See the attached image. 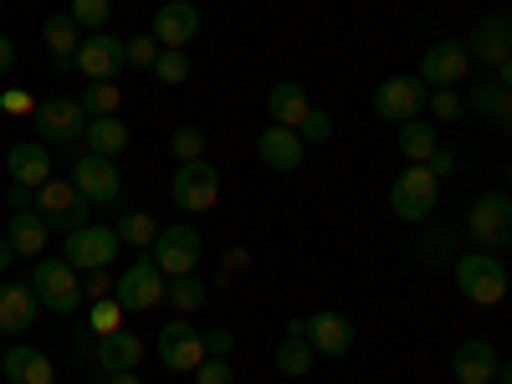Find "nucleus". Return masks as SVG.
Listing matches in <instances>:
<instances>
[{
    "label": "nucleus",
    "mask_w": 512,
    "mask_h": 384,
    "mask_svg": "<svg viewBox=\"0 0 512 384\" xmlns=\"http://www.w3.org/2000/svg\"><path fill=\"white\" fill-rule=\"evenodd\" d=\"M31 292L41 308H52L57 318H72L82 308V272L67 262V256H41L31 272Z\"/></svg>",
    "instance_id": "obj_1"
},
{
    "label": "nucleus",
    "mask_w": 512,
    "mask_h": 384,
    "mask_svg": "<svg viewBox=\"0 0 512 384\" xmlns=\"http://www.w3.org/2000/svg\"><path fill=\"white\" fill-rule=\"evenodd\" d=\"M456 287L466 303H477V308H492L507 297V267H502V256L492 251H461L456 256Z\"/></svg>",
    "instance_id": "obj_2"
},
{
    "label": "nucleus",
    "mask_w": 512,
    "mask_h": 384,
    "mask_svg": "<svg viewBox=\"0 0 512 384\" xmlns=\"http://www.w3.org/2000/svg\"><path fill=\"white\" fill-rule=\"evenodd\" d=\"M466 236L477 241V251H512V195L502 190H487L472 200L466 210Z\"/></svg>",
    "instance_id": "obj_3"
},
{
    "label": "nucleus",
    "mask_w": 512,
    "mask_h": 384,
    "mask_svg": "<svg viewBox=\"0 0 512 384\" xmlns=\"http://www.w3.org/2000/svg\"><path fill=\"white\" fill-rule=\"evenodd\" d=\"M436 200H441V180L425 164H410L405 175L390 185V210H395L400 221H410V226L431 221L436 216Z\"/></svg>",
    "instance_id": "obj_4"
},
{
    "label": "nucleus",
    "mask_w": 512,
    "mask_h": 384,
    "mask_svg": "<svg viewBox=\"0 0 512 384\" xmlns=\"http://www.w3.org/2000/svg\"><path fill=\"white\" fill-rule=\"evenodd\" d=\"M164 287H169V277L159 272L154 256H134V267H123V272H118L113 297H118V308H123V313H149V308L164 303Z\"/></svg>",
    "instance_id": "obj_5"
},
{
    "label": "nucleus",
    "mask_w": 512,
    "mask_h": 384,
    "mask_svg": "<svg viewBox=\"0 0 512 384\" xmlns=\"http://www.w3.org/2000/svg\"><path fill=\"white\" fill-rule=\"evenodd\" d=\"M118 251H123V236H118L113 226H98V221H88L82 231L62 236V256H67V262H72L82 277L113 267V262H118Z\"/></svg>",
    "instance_id": "obj_6"
},
{
    "label": "nucleus",
    "mask_w": 512,
    "mask_h": 384,
    "mask_svg": "<svg viewBox=\"0 0 512 384\" xmlns=\"http://www.w3.org/2000/svg\"><path fill=\"white\" fill-rule=\"evenodd\" d=\"M31 123H36V139L47 144V149L52 144L57 149H72V144H82V134H88V113H82L77 98H47V103H36Z\"/></svg>",
    "instance_id": "obj_7"
},
{
    "label": "nucleus",
    "mask_w": 512,
    "mask_h": 384,
    "mask_svg": "<svg viewBox=\"0 0 512 384\" xmlns=\"http://www.w3.org/2000/svg\"><path fill=\"white\" fill-rule=\"evenodd\" d=\"M169 195H175V205L185 210V216H200V210H216L221 200V175L210 159H185L175 169V185H169Z\"/></svg>",
    "instance_id": "obj_8"
},
{
    "label": "nucleus",
    "mask_w": 512,
    "mask_h": 384,
    "mask_svg": "<svg viewBox=\"0 0 512 384\" xmlns=\"http://www.w3.org/2000/svg\"><path fill=\"white\" fill-rule=\"evenodd\" d=\"M149 256L159 262L164 277H190V272L200 267V256H205V241H200L195 226H159Z\"/></svg>",
    "instance_id": "obj_9"
},
{
    "label": "nucleus",
    "mask_w": 512,
    "mask_h": 384,
    "mask_svg": "<svg viewBox=\"0 0 512 384\" xmlns=\"http://www.w3.org/2000/svg\"><path fill=\"white\" fill-rule=\"evenodd\" d=\"M36 210L52 221V231L72 236V231L88 226V216H93V200H82L72 180H47V185L36 190Z\"/></svg>",
    "instance_id": "obj_10"
},
{
    "label": "nucleus",
    "mask_w": 512,
    "mask_h": 384,
    "mask_svg": "<svg viewBox=\"0 0 512 384\" xmlns=\"http://www.w3.org/2000/svg\"><path fill=\"white\" fill-rule=\"evenodd\" d=\"M425 98H431V88H425L420 77L400 72V77H384L374 88V113L390 118V123H410V118L425 113Z\"/></svg>",
    "instance_id": "obj_11"
},
{
    "label": "nucleus",
    "mask_w": 512,
    "mask_h": 384,
    "mask_svg": "<svg viewBox=\"0 0 512 384\" xmlns=\"http://www.w3.org/2000/svg\"><path fill=\"white\" fill-rule=\"evenodd\" d=\"M72 185H77V195H82V200H93V205H113V200L123 195V175H118V164H113L108 154H88V149H82V154L72 159Z\"/></svg>",
    "instance_id": "obj_12"
},
{
    "label": "nucleus",
    "mask_w": 512,
    "mask_h": 384,
    "mask_svg": "<svg viewBox=\"0 0 512 384\" xmlns=\"http://www.w3.org/2000/svg\"><path fill=\"white\" fill-rule=\"evenodd\" d=\"M205 359V333L190 323V318H175L159 328V364L169 374H195Z\"/></svg>",
    "instance_id": "obj_13"
},
{
    "label": "nucleus",
    "mask_w": 512,
    "mask_h": 384,
    "mask_svg": "<svg viewBox=\"0 0 512 384\" xmlns=\"http://www.w3.org/2000/svg\"><path fill=\"white\" fill-rule=\"evenodd\" d=\"M128 67L123 57V41L108 36V31H93V36H82V47L72 57V72H82L88 82H118V72Z\"/></svg>",
    "instance_id": "obj_14"
},
{
    "label": "nucleus",
    "mask_w": 512,
    "mask_h": 384,
    "mask_svg": "<svg viewBox=\"0 0 512 384\" xmlns=\"http://www.w3.org/2000/svg\"><path fill=\"white\" fill-rule=\"evenodd\" d=\"M154 41L164 52H185L190 41H195V31H200V11L190 6V0H164V6L154 11Z\"/></svg>",
    "instance_id": "obj_15"
},
{
    "label": "nucleus",
    "mask_w": 512,
    "mask_h": 384,
    "mask_svg": "<svg viewBox=\"0 0 512 384\" xmlns=\"http://www.w3.org/2000/svg\"><path fill=\"white\" fill-rule=\"evenodd\" d=\"M466 67H472V52L446 36V41H436V47L420 57V82L425 88H456V82L466 77Z\"/></svg>",
    "instance_id": "obj_16"
},
{
    "label": "nucleus",
    "mask_w": 512,
    "mask_h": 384,
    "mask_svg": "<svg viewBox=\"0 0 512 384\" xmlns=\"http://www.w3.org/2000/svg\"><path fill=\"white\" fill-rule=\"evenodd\" d=\"M308 344H313L318 359H344V354L354 349V318L333 313V308L313 313V318H308Z\"/></svg>",
    "instance_id": "obj_17"
},
{
    "label": "nucleus",
    "mask_w": 512,
    "mask_h": 384,
    "mask_svg": "<svg viewBox=\"0 0 512 384\" xmlns=\"http://www.w3.org/2000/svg\"><path fill=\"white\" fill-rule=\"evenodd\" d=\"M466 52H472V62H482V67L497 72V67L512 57V21H507V16L477 21V26H472V41H466Z\"/></svg>",
    "instance_id": "obj_18"
},
{
    "label": "nucleus",
    "mask_w": 512,
    "mask_h": 384,
    "mask_svg": "<svg viewBox=\"0 0 512 384\" xmlns=\"http://www.w3.org/2000/svg\"><path fill=\"white\" fill-rule=\"evenodd\" d=\"M502 369V354L487 344V338H466V344L451 354V374L456 384H492Z\"/></svg>",
    "instance_id": "obj_19"
},
{
    "label": "nucleus",
    "mask_w": 512,
    "mask_h": 384,
    "mask_svg": "<svg viewBox=\"0 0 512 384\" xmlns=\"http://www.w3.org/2000/svg\"><path fill=\"white\" fill-rule=\"evenodd\" d=\"M6 175H11V185L41 190V185L52 180V149L41 144V139H31V144H11V154H6Z\"/></svg>",
    "instance_id": "obj_20"
},
{
    "label": "nucleus",
    "mask_w": 512,
    "mask_h": 384,
    "mask_svg": "<svg viewBox=\"0 0 512 384\" xmlns=\"http://www.w3.org/2000/svg\"><path fill=\"white\" fill-rule=\"evenodd\" d=\"M303 139H297V128H282V123H267L262 134H256V154H262L267 169H277V175H287V169L303 164Z\"/></svg>",
    "instance_id": "obj_21"
},
{
    "label": "nucleus",
    "mask_w": 512,
    "mask_h": 384,
    "mask_svg": "<svg viewBox=\"0 0 512 384\" xmlns=\"http://www.w3.org/2000/svg\"><path fill=\"white\" fill-rule=\"evenodd\" d=\"M36 313H41V303H36L31 282H6L0 287V338H21L36 323Z\"/></svg>",
    "instance_id": "obj_22"
},
{
    "label": "nucleus",
    "mask_w": 512,
    "mask_h": 384,
    "mask_svg": "<svg viewBox=\"0 0 512 384\" xmlns=\"http://www.w3.org/2000/svg\"><path fill=\"white\" fill-rule=\"evenodd\" d=\"M0 374L11 384H57V369H52V354H41L31 344H11L0 354Z\"/></svg>",
    "instance_id": "obj_23"
},
{
    "label": "nucleus",
    "mask_w": 512,
    "mask_h": 384,
    "mask_svg": "<svg viewBox=\"0 0 512 384\" xmlns=\"http://www.w3.org/2000/svg\"><path fill=\"white\" fill-rule=\"evenodd\" d=\"M6 241L16 246V256H41L52 241V221L41 210H11V226H6Z\"/></svg>",
    "instance_id": "obj_24"
},
{
    "label": "nucleus",
    "mask_w": 512,
    "mask_h": 384,
    "mask_svg": "<svg viewBox=\"0 0 512 384\" xmlns=\"http://www.w3.org/2000/svg\"><path fill=\"white\" fill-rule=\"evenodd\" d=\"M139 359H144V338H139L134 328H113V333L98 338V369H103V374H113V369H139Z\"/></svg>",
    "instance_id": "obj_25"
},
{
    "label": "nucleus",
    "mask_w": 512,
    "mask_h": 384,
    "mask_svg": "<svg viewBox=\"0 0 512 384\" xmlns=\"http://www.w3.org/2000/svg\"><path fill=\"white\" fill-rule=\"evenodd\" d=\"M41 36H47V47H52L57 72H72V57H77V47H82V36H88V31L72 21V11H52L47 26H41Z\"/></svg>",
    "instance_id": "obj_26"
},
{
    "label": "nucleus",
    "mask_w": 512,
    "mask_h": 384,
    "mask_svg": "<svg viewBox=\"0 0 512 384\" xmlns=\"http://www.w3.org/2000/svg\"><path fill=\"white\" fill-rule=\"evenodd\" d=\"M82 149L88 154H123L128 149V123L118 118V113H108V118H88V134H82Z\"/></svg>",
    "instance_id": "obj_27"
},
{
    "label": "nucleus",
    "mask_w": 512,
    "mask_h": 384,
    "mask_svg": "<svg viewBox=\"0 0 512 384\" xmlns=\"http://www.w3.org/2000/svg\"><path fill=\"white\" fill-rule=\"evenodd\" d=\"M308 93L297 88V82H277V88L267 93V113H272V123H282V128H297L308 118Z\"/></svg>",
    "instance_id": "obj_28"
},
{
    "label": "nucleus",
    "mask_w": 512,
    "mask_h": 384,
    "mask_svg": "<svg viewBox=\"0 0 512 384\" xmlns=\"http://www.w3.org/2000/svg\"><path fill=\"white\" fill-rule=\"evenodd\" d=\"M466 108H477L482 118H492L497 128L512 118V88H502L497 77H487V82H477L472 93H466Z\"/></svg>",
    "instance_id": "obj_29"
},
{
    "label": "nucleus",
    "mask_w": 512,
    "mask_h": 384,
    "mask_svg": "<svg viewBox=\"0 0 512 384\" xmlns=\"http://www.w3.org/2000/svg\"><path fill=\"white\" fill-rule=\"evenodd\" d=\"M441 144H436V128L425 123V118H410V123H400V154L410 159V164H425Z\"/></svg>",
    "instance_id": "obj_30"
},
{
    "label": "nucleus",
    "mask_w": 512,
    "mask_h": 384,
    "mask_svg": "<svg viewBox=\"0 0 512 384\" xmlns=\"http://www.w3.org/2000/svg\"><path fill=\"white\" fill-rule=\"evenodd\" d=\"M313 344H308V338H282V349H277V374H287V379H303L308 369H313Z\"/></svg>",
    "instance_id": "obj_31"
},
{
    "label": "nucleus",
    "mask_w": 512,
    "mask_h": 384,
    "mask_svg": "<svg viewBox=\"0 0 512 384\" xmlns=\"http://www.w3.org/2000/svg\"><path fill=\"white\" fill-rule=\"evenodd\" d=\"M77 103H82V113H88V118H108V113H118L123 93H118V82H88Z\"/></svg>",
    "instance_id": "obj_32"
},
{
    "label": "nucleus",
    "mask_w": 512,
    "mask_h": 384,
    "mask_svg": "<svg viewBox=\"0 0 512 384\" xmlns=\"http://www.w3.org/2000/svg\"><path fill=\"white\" fill-rule=\"evenodd\" d=\"M164 297H169L180 313H200V308H205V282H200L195 272H190V277H169Z\"/></svg>",
    "instance_id": "obj_33"
},
{
    "label": "nucleus",
    "mask_w": 512,
    "mask_h": 384,
    "mask_svg": "<svg viewBox=\"0 0 512 384\" xmlns=\"http://www.w3.org/2000/svg\"><path fill=\"white\" fill-rule=\"evenodd\" d=\"M113 231L123 236V246H154V236H159V221L149 216V210H128V216H123Z\"/></svg>",
    "instance_id": "obj_34"
},
{
    "label": "nucleus",
    "mask_w": 512,
    "mask_h": 384,
    "mask_svg": "<svg viewBox=\"0 0 512 384\" xmlns=\"http://www.w3.org/2000/svg\"><path fill=\"white\" fill-rule=\"evenodd\" d=\"M169 149H175V159H205V128L200 123H180L175 134H169Z\"/></svg>",
    "instance_id": "obj_35"
},
{
    "label": "nucleus",
    "mask_w": 512,
    "mask_h": 384,
    "mask_svg": "<svg viewBox=\"0 0 512 384\" xmlns=\"http://www.w3.org/2000/svg\"><path fill=\"white\" fill-rule=\"evenodd\" d=\"M108 16H113V0H72V21L82 26V31H103L108 26Z\"/></svg>",
    "instance_id": "obj_36"
},
{
    "label": "nucleus",
    "mask_w": 512,
    "mask_h": 384,
    "mask_svg": "<svg viewBox=\"0 0 512 384\" xmlns=\"http://www.w3.org/2000/svg\"><path fill=\"white\" fill-rule=\"evenodd\" d=\"M461 108H466V98H461L456 88H431V98H425V113L441 118V123H456Z\"/></svg>",
    "instance_id": "obj_37"
},
{
    "label": "nucleus",
    "mask_w": 512,
    "mask_h": 384,
    "mask_svg": "<svg viewBox=\"0 0 512 384\" xmlns=\"http://www.w3.org/2000/svg\"><path fill=\"white\" fill-rule=\"evenodd\" d=\"M159 41H154V31H144V36H134V41H123V57L134 62V67H149L154 72V62H159Z\"/></svg>",
    "instance_id": "obj_38"
},
{
    "label": "nucleus",
    "mask_w": 512,
    "mask_h": 384,
    "mask_svg": "<svg viewBox=\"0 0 512 384\" xmlns=\"http://www.w3.org/2000/svg\"><path fill=\"white\" fill-rule=\"evenodd\" d=\"M297 139H303V144H328L333 139V118L323 108H308V118L297 123Z\"/></svg>",
    "instance_id": "obj_39"
},
{
    "label": "nucleus",
    "mask_w": 512,
    "mask_h": 384,
    "mask_svg": "<svg viewBox=\"0 0 512 384\" xmlns=\"http://www.w3.org/2000/svg\"><path fill=\"white\" fill-rule=\"evenodd\" d=\"M154 77H159V82H185V77H190V57H185V52H159Z\"/></svg>",
    "instance_id": "obj_40"
},
{
    "label": "nucleus",
    "mask_w": 512,
    "mask_h": 384,
    "mask_svg": "<svg viewBox=\"0 0 512 384\" xmlns=\"http://www.w3.org/2000/svg\"><path fill=\"white\" fill-rule=\"evenodd\" d=\"M195 384H236V369H231V359H200V369H195Z\"/></svg>",
    "instance_id": "obj_41"
},
{
    "label": "nucleus",
    "mask_w": 512,
    "mask_h": 384,
    "mask_svg": "<svg viewBox=\"0 0 512 384\" xmlns=\"http://www.w3.org/2000/svg\"><path fill=\"white\" fill-rule=\"evenodd\" d=\"M118 318H123L118 297H103V303H93V333H98V338H103V333H113V328H123Z\"/></svg>",
    "instance_id": "obj_42"
},
{
    "label": "nucleus",
    "mask_w": 512,
    "mask_h": 384,
    "mask_svg": "<svg viewBox=\"0 0 512 384\" xmlns=\"http://www.w3.org/2000/svg\"><path fill=\"white\" fill-rule=\"evenodd\" d=\"M231 349H236V333L231 328H210L205 333V354L210 359H231Z\"/></svg>",
    "instance_id": "obj_43"
},
{
    "label": "nucleus",
    "mask_w": 512,
    "mask_h": 384,
    "mask_svg": "<svg viewBox=\"0 0 512 384\" xmlns=\"http://www.w3.org/2000/svg\"><path fill=\"white\" fill-rule=\"evenodd\" d=\"M113 282H118V277H108V267H103V272H88V282H82V297L103 303V297H113Z\"/></svg>",
    "instance_id": "obj_44"
},
{
    "label": "nucleus",
    "mask_w": 512,
    "mask_h": 384,
    "mask_svg": "<svg viewBox=\"0 0 512 384\" xmlns=\"http://www.w3.org/2000/svg\"><path fill=\"white\" fill-rule=\"evenodd\" d=\"M0 113H36V98L21 93V88H6V98H0Z\"/></svg>",
    "instance_id": "obj_45"
},
{
    "label": "nucleus",
    "mask_w": 512,
    "mask_h": 384,
    "mask_svg": "<svg viewBox=\"0 0 512 384\" xmlns=\"http://www.w3.org/2000/svg\"><path fill=\"white\" fill-rule=\"evenodd\" d=\"M425 169H431V175H436V180H446V175H451V169H456V149H436L431 159H425Z\"/></svg>",
    "instance_id": "obj_46"
},
{
    "label": "nucleus",
    "mask_w": 512,
    "mask_h": 384,
    "mask_svg": "<svg viewBox=\"0 0 512 384\" xmlns=\"http://www.w3.org/2000/svg\"><path fill=\"white\" fill-rule=\"evenodd\" d=\"M6 205H11V210H36V190H26V185H11Z\"/></svg>",
    "instance_id": "obj_47"
},
{
    "label": "nucleus",
    "mask_w": 512,
    "mask_h": 384,
    "mask_svg": "<svg viewBox=\"0 0 512 384\" xmlns=\"http://www.w3.org/2000/svg\"><path fill=\"white\" fill-rule=\"evenodd\" d=\"M11 67H16V41H11L6 31H0V77H6Z\"/></svg>",
    "instance_id": "obj_48"
},
{
    "label": "nucleus",
    "mask_w": 512,
    "mask_h": 384,
    "mask_svg": "<svg viewBox=\"0 0 512 384\" xmlns=\"http://www.w3.org/2000/svg\"><path fill=\"white\" fill-rule=\"evenodd\" d=\"M446 236H451V231H431V246H425V262H441V251H446Z\"/></svg>",
    "instance_id": "obj_49"
},
{
    "label": "nucleus",
    "mask_w": 512,
    "mask_h": 384,
    "mask_svg": "<svg viewBox=\"0 0 512 384\" xmlns=\"http://www.w3.org/2000/svg\"><path fill=\"white\" fill-rule=\"evenodd\" d=\"M103 384H144V379H139V369H113V374H103Z\"/></svg>",
    "instance_id": "obj_50"
},
{
    "label": "nucleus",
    "mask_w": 512,
    "mask_h": 384,
    "mask_svg": "<svg viewBox=\"0 0 512 384\" xmlns=\"http://www.w3.org/2000/svg\"><path fill=\"white\" fill-rule=\"evenodd\" d=\"M11 256H16V246H11L6 236H0V272H6V267H11Z\"/></svg>",
    "instance_id": "obj_51"
},
{
    "label": "nucleus",
    "mask_w": 512,
    "mask_h": 384,
    "mask_svg": "<svg viewBox=\"0 0 512 384\" xmlns=\"http://www.w3.org/2000/svg\"><path fill=\"white\" fill-rule=\"evenodd\" d=\"M497 82H502V88H512V57H507V62L497 67Z\"/></svg>",
    "instance_id": "obj_52"
},
{
    "label": "nucleus",
    "mask_w": 512,
    "mask_h": 384,
    "mask_svg": "<svg viewBox=\"0 0 512 384\" xmlns=\"http://www.w3.org/2000/svg\"><path fill=\"white\" fill-rule=\"evenodd\" d=\"M497 384H512V359H502V369H497Z\"/></svg>",
    "instance_id": "obj_53"
},
{
    "label": "nucleus",
    "mask_w": 512,
    "mask_h": 384,
    "mask_svg": "<svg viewBox=\"0 0 512 384\" xmlns=\"http://www.w3.org/2000/svg\"><path fill=\"white\" fill-rule=\"evenodd\" d=\"M507 190H512V164H507Z\"/></svg>",
    "instance_id": "obj_54"
},
{
    "label": "nucleus",
    "mask_w": 512,
    "mask_h": 384,
    "mask_svg": "<svg viewBox=\"0 0 512 384\" xmlns=\"http://www.w3.org/2000/svg\"><path fill=\"white\" fill-rule=\"evenodd\" d=\"M502 128H507V134H512V118H507V123H502Z\"/></svg>",
    "instance_id": "obj_55"
},
{
    "label": "nucleus",
    "mask_w": 512,
    "mask_h": 384,
    "mask_svg": "<svg viewBox=\"0 0 512 384\" xmlns=\"http://www.w3.org/2000/svg\"><path fill=\"white\" fill-rule=\"evenodd\" d=\"M0 11H6V6H0Z\"/></svg>",
    "instance_id": "obj_56"
},
{
    "label": "nucleus",
    "mask_w": 512,
    "mask_h": 384,
    "mask_svg": "<svg viewBox=\"0 0 512 384\" xmlns=\"http://www.w3.org/2000/svg\"><path fill=\"white\" fill-rule=\"evenodd\" d=\"M492 384H497V379H492Z\"/></svg>",
    "instance_id": "obj_57"
}]
</instances>
